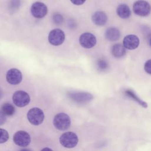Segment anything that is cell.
<instances>
[{
  "label": "cell",
  "mask_w": 151,
  "mask_h": 151,
  "mask_svg": "<svg viewBox=\"0 0 151 151\" xmlns=\"http://www.w3.org/2000/svg\"><path fill=\"white\" fill-rule=\"evenodd\" d=\"M60 142L61 145L66 148H73L78 143V139L77 134L71 132H67L61 135Z\"/></svg>",
  "instance_id": "6da1fadb"
},
{
  "label": "cell",
  "mask_w": 151,
  "mask_h": 151,
  "mask_svg": "<svg viewBox=\"0 0 151 151\" xmlns=\"http://www.w3.org/2000/svg\"><path fill=\"white\" fill-rule=\"evenodd\" d=\"M53 124L57 129L60 130H65L71 124L70 118L65 113H58L54 117Z\"/></svg>",
  "instance_id": "7a4b0ae2"
},
{
  "label": "cell",
  "mask_w": 151,
  "mask_h": 151,
  "mask_svg": "<svg viewBox=\"0 0 151 151\" xmlns=\"http://www.w3.org/2000/svg\"><path fill=\"white\" fill-rule=\"evenodd\" d=\"M27 119L30 123L37 126L43 122L44 114L42 110L38 107H34L28 111Z\"/></svg>",
  "instance_id": "3957f363"
},
{
  "label": "cell",
  "mask_w": 151,
  "mask_h": 151,
  "mask_svg": "<svg viewBox=\"0 0 151 151\" xmlns=\"http://www.w3.org/2000/svg\"><path fill=\"white\" fill-rule=\"evenodd\" d=\"M133 12L140 17H146L150 12V5L146 1L138 0L133 5Z\"/></svg>",
  "instance_id": "277c9868"
},
{
  "label": "cell",
  "mask_w": 151,
  "mask_h": 151,
  "mask_svg": "<svg viewBox=\"0 0 151 151\" xmlns=\"http://www.w3.org/2000/svg\"><path fill=\"white\" fill-rule=\"evenodd\" d=\"M49 42L54 46H58L63 43L65 40V34L63 30L55 28L51 30L48 34Z\"/></svg>",
  "instance_id": "5b68a950"
},
{
  "label": "cell",
  "mask_w": 151,
  "mask_h": 151,
  "mask_svg": "<svg viewBox=\"0 0 151 151\" xmlns=\"http://www.w3.org/2000/svg\"><path fill=\"white\" fill-rule=\"evenodd\" d=\"M12 100L17 106L22 107L29 104L30 101V97L25 91L18 90L14 93L12 96Z\"/></svg>",
  "instance_id": "8992f818"
},
{
  "label": "cell",
  "mask_w": 151,
  "mask_h": 151,
  "mask_svg": "<svg viewBox=\"0 0 151 151\" xmlns=\"http://www.w3.org/2000/svg\"><path fill=\"white\" fill-rule=\"evenodd\" d=\"M13 140L15 145L21 147H25L30 143L31 137L27 132L19 130L14 134Z\"/></svg>",
  "instance_id": "52a82bcc"
},
{
  "label": "cell",
  "mask_w": 151,
  "mask_h": 151,
  "mask_svg": "<svg viewBox=\"0 0 151 151\" xmlns=\"http://www.w3.org/2000/svg\"><path fill=\"white\" fill-rule=\"evenodd\" d=\"M31 12L34 17L36 18H42L47 15L48 8L44 3L41 2H35L31 7Z\"/></svg>",
  "instance_id": "ba28073f"
},
{
  "label": "cell",
  "mask_w": 151,
  "mask_h": 151,
  "mask_svg": "<svg viewBox=\"0 0 151 151\" xmlns=\"http://www.w3.org/2000/svg\"><path fill=\"white\" fill-rule=\"evenodd\" d=\"M97 40L95 35L90 32H84L79 38L80 45L85 48H91L95 46Z\"/></svg>",
  "instance_id": "9c48e42d"
},
{
  "label": "cell",
  "mask_w": 151,
  "mask_h": 151,
  "mask_svg": "<svg viewBox=\"0 0 151 151\" xmlns=\"http://www.w3.org/2000/svg\"><path fill=\"white\" fill-rule=\"evenodd\" d=\"M6 79L8 83L12 85H17L19 84L22 79L21 72L17 68H11L6 74Z\"/></svg>",
  "instance_id": "30bf717a"
},
{
  "label": "cell",
  "mask_w": 151,
  "mask_h": 151,
  "mask_svg": "<svg viewBox=\"0 0 151 151\" xmlns=\"http://www.w3.org/2000/svg\"><path fill=\"white\" fill-rule=\"evenodd\" d=\"M139 39L137 36L133 34H129L124 37L123 41V46L128 50H134L139 45Z\"/></svg>",
  "instance_id": "8fae6325"
},
{
  "label": "cell",
  "mask_w": 151,
  "mask_h": 151,
  "mask_svg": "<svg viewBox=\"0 0 151 151\" xmlns=\"http://www.w3.org/2000/svg\"><path fill=\"white\" fill-rule=\"evenodd\" d=\"M69 96L73 100L78 103L88 101L93 99V96L91 94L84 92L70 93L69 94Z\"/></svg>",
  "instance_id": "7c38bea8"
},
{
  "label": "cell",
  "mask_w": 151,
  "mask_h": 151,
  "mask_svg": "<svg viewBox=\"0 0 151 151\" xmlns=\"http://www.w3.org/2000/svg\"><path fill=\"white\" fill-rule=\"evenodd\" d=\"M93 23L98 26H102L106 24L107 21V16L103 11H97L93 14L91 17Z\"/></svg>",
  "instance_id": "4fadbf2b"
},
{
  "label": "cell",
  "mask_w": 151,
  "mask_h": 151,
  "mask_svg": "<svg viewBox=\"0 0 151 151\" xmlns=\"http://www.w3.org/2000/svg\"><path fill=\"white\" fill-rule=\"evenodd\" d=\"M120 37L119 30L115 27H110L107 29L105 32V37L110 41H117Z\"/></svg>",
  "instance_id": "5bb4252c"
},
{
  "label": "cell",
  "mask_w": 151,
  "mask_h": 151,
  "mask_svg": "<svg viewBox=\"0 0 151 151\" xmlns=\"http://www.w3.org/2000/svg\"><path fill=\"white\" fill-rule=\"evenodd\" d=\"M118 16L123 19L128 18L131 15V11L128 5L124 4H120L116 9Z\"/></svg>",
  "instance_id": "9a60e30c"
},
{
  "label": "cell",
  "mask_w": 151,
  "mask_h": 151,
  "mask_svg": "<svg viewBox=\"0 0 151 151\" xmlns=\"http://www.w3.org/2000/svg\"><path fill=\"white\" fill-rule=\"evenodd\" d=\"M112 55L116 58H120L126 54V50L124 46L120 44H114L111 48Z\"/></svg>",
  "instance_id": "2e32d148"
},
{
  "label": "cell",
  "mask_w": 151,
  "mask_h": 151,
  "mask_svg": "<svg viewBox=\"0 0 151 151\" xmlns=\"http://www.w3.org/2000/svg\"><path fill=\"white\" fill-rule=\"evenodd\" d=\"M5 116H11L15 113V107L10 103H4L1 106V110Z\"/></svg>",
  "instance_id": "e0dca14e"
},
{
  "label": "cell",
  "mask_w": 151,
  "mask_h": 151,
  "mask_svg": "<svg viewBox=\"0 0 151 151\" xmlns=\"http://www.w3.org/2000/svg\"><path fill=\"white\" fill-rule=\"evenodd\" d=\"M126 94L127 96H129L130 97H131V98H132L133 99H134L136 101H137V102L139 104H140L141 106H143L144 107H147V104H146L145 102H144V101H143L142 100H141L136 95V94H135L133 91H132V90H127L126 91Z\"/></svg>",
  "instance_id": "ac0fdd59"
},
{
  "label": "cell",
  "mask_w": 151,
  "mask_h": 151,
  "mask_svg": "<svg viewBox=\"0 0 151 151\" xmlns=\"http://www.w3.org/2000/svg\"><path fill=\"white\" fill-rule=\"evenodd\" d=\"M9 139V134L8 132L4 129L0 128V144L4 143Z\"/></svg>",
  "instance_id": "d6986e66"
},
{
  "label": "cell",
  "mask_w": 151,
  "mask_h": 151,
  "mask_svg": "<svg viewBox=\"0 0 151 151\" xmlns=\"http://www.w3.org/2000/svg\"><path fill=\"white\" fill-rule=\"evenodd\" d=\"M97 68L100 71H104L108 68L109 65L107 62L103 59H99L97 62Z\"/></svg>",
  "instance_id": "ffe728a7"
},
{
  "label": "cell",
  "mask_w": 151,
  "mask_h": 151,
  "mask_svg": "<svg viewBox=\"0 0 151 151\" xmlns=\"http://www.w3.org/2000/svg\"><path fill=\"white\" fill-rule=\"evenodd\" d=\"M52 19H53V21L55 24H61L63 22V17L60 14H55L53 15Z\"/></svg>",
  "instance_id": "44dd1931"
},
{
  "label": "cell",
  "mask_w": 151,
  "mask_h": 151,
  "mask_svg": "<svg viewBox=\"0 0 151 151\" xmlns=\"http://www.w3.org/2000/svg\"><path fill=\"white\" fill-rule=\"evenodd\" d=\"M144 68L145 71L148 73L149 74H151V60H147L145 64V66H144Z\"/></svg>",
  "instance_id": "7402d4cb"
},
{
  "label": "cell",
  "mask_w": 151,
  "mask_h": 151,
  "mask_svg": "<svg viewBox=\"0 0 151 151\" xmlns=\"http://www.w3.org/2000/svg\"><path fill=\"white\" fill-rule=\"evenodd\" d=\"M6 116L0 110V126L4 124L6 122Z\"/></svg>",
  "instance_id": "603a6c76"
},
{
  "label": "cell",
  "mask_w": 151,
  "mask_h": 151,
  "mask_svg": "<svg viewBox=\"0 0 151 151\" xmlns=\"http://www.w3.org/2000/svg\"><path fill=\"white\" fill-rule=\"evenodd\" d=\"M86 0H70V1L74 5H81L83 4Z\"/></svg>",
  "instance_id": "cb8c5ba5"
},
{
  "label": "cell",
  "mask_w": 151,
  "mask_h": 151,
  "mask_svg": "<svg viewBox=\"0 0 151 151\" xmlns=\"http://www.w3.org/2000/svg\"><path fill=\"white\" fill-rule=\"evenodd\" d=\"M41 151H53L52 149L48 148V147H45L41 150Z\"/></svg>",
  "instance_id": "d4e9b609"
},
{
  "label": "cell",
  "mask_w": 151,
  "mask_h": 151,
  "mask_svg": "<svg viewBox=\"0 0 151 151\" xmlns=\"http://www.w3.org/2000/svg\"><path fill=\"white\" fill-rule=\"evenodd\" d=\"M19 151H31V150H29V149H21Z\"/></svg>",
  "instance_id": "484cf974"
},
{
  "label": "cell",
  "mask_w": 151,
  "mask_h": 151,
  "mask_svg": "<svg viewBox=\"0 0 151 151\" xmlns=\"http://www.w3.org/2000/svg\"><path fill=\"white\" fill-rule=\"evenodd\" d=\"M1 92H0V98H1Z\"/></svg>",
  "instance_id": "4316f807"
}]
</instances>
